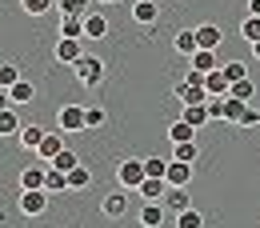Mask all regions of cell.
Returning a JSON list of instances; mask_svg holds the SVG:
<instances>
[{"label": "cell", "mask_w": 260, "mask_h": 228, "mask_svg": "<svg viewBox=\"0 0 260 228\" xmlns=\"http://www.w3.org/2000/svg\"><path fill=\"white\" fill-rule=\"evenodd\" d=\"M72 72H76V80H80L84 88H100V84H104V76H108L104 60H100V56H88V52L72 64Z\"/></svg>", "instance_id": "6da1fadb"}, {"label": "cell", "mask_w": 260, "mask_h": 228, "mask_svg": "<svg viewBox=\"0 0 260 228\" xmlns=\"http://www.w3.org/2000/svg\"><path fill=\"white\" fill-rule=\"evenodd\" d=\"M144 180H148V172H144V160H136V156H132V160H120V164H116V184H120V188L136 192Z\"/></svg>", "instance_id": "7a4b0ae2"}, {"label": "cell", "mask_w": 260, "mask_h": 228, "mask_svg": "<svg viewBox=\"0 0 260 228\" xmlns=\"http://www.w3.org/2000/svg\"><path fill=\"white\" fill-rule=\"evenodd\" d=\"M56 128H60V132H88L84 108H76V104H64V108L56 112Z\"/></svg>", "instance_id": "3957f363"}, {"label": "cell", "mask_w": 260, "mask_h": 228, "mask_svg": "<svg viewBox=\"0 0 260 228\" xmlns=\"http://www.w3.org/2000/svg\"><path fill=\"white\" fill-rule=\"evenodd\" d=\"M16 204H20L24 216H44V208H48V192H44V188H32V192L20 188V200H16Z\"/></svg>", "instance_id": "277c9868"}, {"label": "cell", "mask_w": 260, "mask_h": 228, "mask_svg": "<svg viewBox=\"0 0 260 228\" xmlns=\"http://www.w3.org/2000/svg\"><path fill=\"white\" fill-rule=\"evenodd\" d=\"M64 152V132L56 128V132H48L44 140H40V148H36V160H44V164H52L56 156Z\"/></svg>", "instance_id": "5b68a950"}, {"label": "cell", "mask_w": 260, "mask_h": 228, "mask_svg": "<svg viewBox=\"0 0 260 228\" xmlns=\"http://www.w3.org/2000/svg\"><path fill=\"white\" fill-rule=\"evenodd\" d=\"M176 100L188 108V104H208V88L204 84H192V80H180L176 84Z\"/></svg>", "instance_id": "8992f818"}, {"label": "cell", "mask_w": 260, "mask_h": 228, "mask_svg": "<svg viewBox=\"0 0 260 228\" xmlns=\"http://www.w3.org/2000/svg\"><path fill=\"white\" fill-rule=\"evenodd\" d=\"M168 188H188V180H192V164H184V160H172L168 156Z\"/></svg>", "instance_id": "52a82bcc"}, {"label": "cell", "mask_w": 260, "mask_h": 228, "mask_svg": "<svg viewBox=\"0 0 260 228\" xmlns=\"http://www.w3.org/2000/svg\"><path fill=\"white\" fill-rule=\"evenodd\" d=\"M132 20L136 24H156L160 20V4L156 0H132Z\"/></svg>", "instance_id": "ba28073f"}, {"label": "cell", "mask_w": 260, "mask_h": 228, "mask_svg": "<svg viewBox=\"0 0 260 228\" xmlns=\"http://www.w3.org/2000/svg\"><path fill=\"white\" fill-rule=\"evenodd\" d=\"M164 208H168L172 216L188 212V208H192V196H188V188H168V192H164Z\"/></svg>", "instance_id": "9c48e42d"}, {"label": "cell", "mask_w": 260, "mask_h": 228, "mask_svg": "<svg viewBox=\"0 0 260 228\" xmlns=\"http://www.w3.org/2000/svg\"><path fill=\"white\" fill-rule=\"evenodd\" d=\"M80 56H84L80 40H72V36H60V40H56V60H60V64H76Z\"/></svg>", "instance_id": "30bf717a"}, {"label": "cell", "mask_w": 260, "mask_h": 228, "mask_svg": "<svg viewBox=\"0 0 260 228\" xmlns=\"http://www.w3.org/2000/svg\"><path fill=\"white\" fill-rule=\"evenodd\" d=\"M44 176H48V164L36 160L32 168H24V172H20V188H24V192H32V188H44Z\"/></svg>", "instance_id": "8fae6325"}, {"label": "cell", "mask_w": 260, "mask_h": 228, "mask_svg": "<svg viewBox=\"0 0 260 228\" xmlns=\"http://www.w3.org/2000/svg\"><path fill=\"white\" fill-rule=\"evenodd\" d=\"M164 220H168V208H164L160 200H148V204L140 208V224L144 228H160Z\"/></svg>", "instance_id": "7c38bea8"}, {"label": "cell", "mask_w": 260, "mask_h": 228, "mask_svg": "<svg viewBox=\"0 0 260 228\" xmlns=\"http://www.w3.org/2000/svg\"><path fill=\"white\" fill-rule=\"evenodd\" d=\"M100 212L112 216V220H120V216L128 212V192H108V196H104V204H100Z\"/></svg>", "instance_id": "4fadbf2b"}, {"label": "cell", "mask_w": 260, "mask_h": 228, "mask_svg": "<svg viewBox=\"0 0 260 228\" xmlns=\"http://www.w3.org/2000/svg\"><path fill=\"white\" fill-rule=\"evenodd\" d=\"M204 88H208V96H228V76L220 72V68H212V72H204Z\"/></svg>", "instance_id": "5bb4252c"}, {"label": "cell", "mask_w": 260, "mask_h": 228, "mask_svg": "<svg viewBox=\"0 0 260 228\" xmlns=\"http://www.w3.org/2000/svg\"><path fill=\"white\" fill-rule=\"evenodd\" d=\"M136 192H140V200H144V204H148V200H164V192H168V180H156V176H148V180H144Z\"/></svg>", "instance_id": "9a60e30c"}, {"label": "cell", "mask_w": 260, "mask_h": 228, "mask_svg": "<svg viewBox=\"0 0 260 228\" xmlns=\"http://www.w3.org/2000/svg\"><path fill=\"white\" fill-rule=\"evenodd\" d=\"M44 136H48V128H40V124H24V128H20V136H16V140H20V144H24L28 152H36Z\"/></svg>", "instance_id": "2e32d148"}, {"label": "cell", "mask_w": 260, "mask_h": 228, "mask_svg": "<svg viewBox=\"0 0 260 228\" xmlns=\"http://www.w3.org/2000/svg\"><path fill=\"white\" fill-rule=\"evenodd\" d=\"M196 40H200V48H212V52H216L220 40H224V32H220L216 24H200V28H196Z\"/></svg>", "instance_id": "e0dca14e"}, {"label": "cell", "mask_w": 260, "mask_h": 228, "mask_svg": "<svg viewBox=\"0 0 260 228\" xmlns=\"http://www.w3.org/2000/svg\"><path fill=\"white\" fill-rule=\"evenodd\" d=\"M172 48H176L180 56H192V52H200V40H196V28H188V32H176Z\"/></svg>", "instance_id": "ac0fdd59"}, {"label": "cell", "mask_w": 260, "mask_h": 228, "mask_svg": "<svg viewBox=\"0 0 260 228\" xmlns=\"http://www.w3.org/2000/svg\"><path fill=\"white\" fill-rule=\"evenodd\" d=\"M84 36H88V40H104V36H108V20H104L100 12L84 16Z\"/></svg>", "instance_id": "d6986e66"}, {"label": "cell", "mask_w": 260, "mask_h": 228, "mask_svg": "<svg viewBox=\"0 0 260 228\" xmlns=\"http://www.w3.org/2000/svg\"><path fill=\"white\" fill-rule=\"evenodd\" d=\"M44 192H72V188H68V172H60V168H52V164H48V176H44Z\"/></svg>", "instance_id": "ffe728a7"}, {"label": "cell", "mask_w": 260, "mask_h": 228, "mask_svg": "<svg viewBox=\"0 0 260 228\" xmlns=\"http://www.w3.org/2000/svg\"><path fill=\"white\" fill-rule=\"evenodd\" d=\"M20 128H24V124H20V116H16V104L4 108V112H0V136H20Z\"/></svg>", "instance_id": "44dd1931"}, {"label": "cell", "mask_w": 260, "mask_h": 228, "mask_svg": "<svg viewBox=\"0 0 260 228\" xmlns=\"http://www.w3.org/2000/svg\"><path fill=\"white\" fill-rule=\"evenodd\" d=\"M248 112V100H236V96H224V120L228 124H240Z\"/></svg>", "instance_id": "7402d4cb"}, {"label": "cell", "mask_w": 260, "mask_h": 228, "mask_svg": "<svg viewBox=\"0 0 260 228\" xmlns=\"http://www.w3.org/2000/svg\"><path fill=\"white\" fill-rule=\"evenodd\" d=\"M228 96H236V100H248V104H252V100H256V80H252V76L236 80V84L228 88Z\"/></svg>", "instance_id": "603a6c76"}, {"label": "cell", "mask_w": 260, "mask_h": 228, "mask_svg": "<svg viewBox=\"0 0 260 228\" xmlns=\"http://www.w3.org/2000/svg\"><path fill=\"white\" fill-rule=\"evenodd\" d=\"M180 120H188V124H192V128H204V124H208V120H212V116H208V104H188V108H184V116H180Z\"/></svg>", "instance_id": "cb8c5ba5"}, {"label": "cell", "mask_w": 260, "mask_h": 228, "mask_svg": "<svg viewBox=\"0 0 260 228\" xmlns=\"http://www.w3.org/2000/svg\"><path fill=\"white\" fill-rule=\"evenodd\" d=\"M8 96H12V104H32V100H36V88L28 84V80H16V84L8 88Z\"/></svg>", "instance_id": "d4e9b609"}, {"label": "cell", "mask_w": 260, "mask_h": 228, "mask_svg": "<svg viewBox=\"0 0 260 228\" xmlns=\"http://www.w3.org/2000/svg\"><path fill=\"white\" fill-rule=\"evenodd\" d=\"M188 60H192V68H200V72H212V68H220V60H216V52H212V48H200V52H192Z\"/></svg>", "instance_id": "484cf974"}, {"label": "cell", "mask_w": 260, "mask_h": 228, "mask_svg": "<svg viewBox=\"0 0 260 228\" xmlns=\"http://www.w3.org/2000/svg\"><path fill=\"white\" fill-rule=\"evenodd\" d=\"M168 140H172V144H184V140H196V128L188 124V120H176V124L168 128Z\"/></svg>", "instance_id": "4316f807"}, {"label": "cell", "mask_w": 260, "mask_h": 228, "mask_svg": "<svg viewBox=\"0 0 260 228\" xmlns=\"http://www.w3.org/2000/svg\"><path fill=\"white\" fill-rule=\"evenodd\" d=\"M60 36L80 40V36H84V16H60Z\"/></svg>", "instance_id": "83f0119b"}, {"label": "cell", "mask_w": 260, "mask_h": 228, "mask_svg": "<svg viewBox=\"0 0 260 228\" xmlns=\"http://www.w3.org/2000/svg\"><path fill=\"white\" fill-rule=\"evenodd\" d=\"M88 4H92V0H56L60 16H88Z\"/></svg>", "instance_id": "f1b7e54d"}, {"label": "cell", "mask_w": 260, "mask_h": 228, "mask_svg": "<svg viewBox=\"0 0 260 228\" xmlns=\"http://www.w3.org/2000/svg\"><path fill=\"white\" fill-rule=\"evenodd\" d=\"M196 152H200V144H196V140H184V144H176V148H172V160L192 164V160H196Z\"/></svg>", "instance_id": "f546056e"}, {"label": "cell", "mask_w": 260, "mask_h": 228, "mask_svg": "<svg viewBox=\"0 0 260 228\" xmlns=\"http://www.w3.org/2000/svg\"><path fill=\"white\" fill-rule=\"evenodd\" d=\"M92 184V172L84 168V164H76L72 172H68V188H88Z\"/></svg>", "instance_id": "4dcf8cb0"}, {"label": "cell", "mask_w": 260, "mask_h": 228, "mask_svg": "<svg viewBox=\"0 0 260 228\" xmlns=\"http://www.w3.org/2000/svg\"><path fill=\"white\" fill-rule=\"evenodd\" d=\"M220 72L228 76V84H236V80L248 76V64H244V60H228V64H220Z\"/></svg>", "instance_id": "1f68e13d"}, {"label": "cell", "mask_w": 260, "mask_h": 228, "mask_svg": "<svg viewBox=\"0 0 260 228\" xmlns=\"http://www.w3.org/2000/svg\"><path fill=\"white\" fill-rule=\"evenodd\" d=\"M144 172L156 176V180H164V176H168V160H164V156H144Z\"/></svg>", "instance_id": "d6a6232c"}, {"label": "cell", "mask_w": 260, "mask_h": 228, "mask_svg": "<svg viewBox=\"0 0 260 228\" xmlns=\"http://www.w3.org/2000/svg\"><path fill=\"white\" fill-rule=\"evenodd\" d=\"M240 36H244L248 44H256V40H260V16H244V24H240Z\"/></svg>", "instance_id": "836d02e7"}, {"label": "cell", "mask_w": 260, "mask_h": 228, "mask_svg": "<svg viewBox=\"0 0 260 228\" xmlns=\"http://www.w3.org/2000/svg\"><path fill=\"white\" fill-rule=\"evenodd\" d=\"M16 80H24V76H20V68H16V64H8V60H4V64H0V88H12Z\"/></svg>", "instance_id": "e575fe53"}, {"label": "cell", "mask_w": 260, "mask_h": 228, "mask_svg": "<svg viewBox=\"0 0 260 228\" xmlns=\"http://www.w3.org/2000/svg\"><path fill=\"white\" fill-rule=\"evenodd\" d=\"M20 8H24L28 16H44L48 8H56V0H20Z\"/></svg>", "instance_id": "d590c367"}, {"label": "cell", "mask_w": 260, "mask_h": 228, "mask_svg": "<svg viewBox=\"0 0 260 228\" xmlns=\"http://www.w3.org/2000/svg\"><path fill=\"white\" fill-rule=\"evenodd\" d=\"M176 228H204V216H200L196 208H188V212L176 216Z\"/></svg>", "instance_id": "8d00e7d4"}, {"label": "cell", "mask_w": 260, "mask_h": 228, "mask_svg": "<svg viewBox=\"0 0 260 228\" xmlns=\"http://www.w3.org/2000/svg\"><path fill=\"white\" fill-rule=\"evenodd\" d=\"M76 164H80V156H76V152H60V156H56V160H52V168H60V172H72V168H76Z\"/></svg>", "instance_id": "74e56055"}, {"label": "cell", "mask_w": 260, "mask_h": 228, "mask_svg": "<svg viewBox=\"0 0 260 228\" xmlns=\"http://www.w3.org/2000/svg\"><path fill=\"white\" fill-rule=\"evenodd\" d=\"M236 128H260V104H248V112H244V120Z\"/></svg>", "instance_id": "f35d334b"}, {"label": "cell", "mask_w": 260, "mask_h": 228, "mask_svg": "<svg viewBox=\"0 0 260 228\" xmlns=\"http://www.w3.org/2000/svg\"><path fill=\"white\" fill-rule=\"evenodd\" d=\"M208 116L212 120H224V96H208Z\"/></svg>", "instance_id": "ab89813d"}, {"label": "cell", "mask_w": 260, "mask_h": 228, "mask_svg": "<svg viewBox=\"0 0 260 228\" xmlns=\"http://www.w3.org/2000/svg\"><path fill=\"white\" fill-rule=\"evenodd\" d=\"M84 120H88V128H100L104 124V108H84Z\"/></svg>", "instance_id": "60d3db41"}, {"label": "cell", "mask_w": 260, "mask_h": 228, "mask_svg": "<svg viewBox=\"0 0 260 228\" xmlns=\"http://www.w3.org/2000/svg\"><path fill=\"white\" fill-rule=\"evenodd\" d=\"M4 108H12V96H8V88H0V112Z\"/></svg>", "instance_id": "b9f144b4"}, {"label": "cell", "mask_w": 260, "mask_h": 228, "mask_svg": "<svg viewBox=\"0 0 260 228\" xmlns=\"http://www.w3.org/2000/svg\"><path fill=\"white\" fill-rule=\"evenodd\" d=\"M248 16H260V0H248Z\"/></svg>", "instance_id": "7bdbcfd3"}, {"label": "cell", "mask_w": 260, "mask_h": 228, "mask_svg": "<svg viewBox=\"0 0 260 228\" xmlns=\"http://www.w3.org/2000/svg\"><path fill=\"white\" fill-rule=\"evenodd\" d=\"M252 56H256V60H260V40H256V44H252Z\"/></svg>", "instance_id": "ee69618b"}, {"label": "cell", "mask_w": 260, "mask_h": 228, "mask_svg": "<svg viewBox=\"0 0 260 228\" xmlns=\"http://www.w3.org/2000/svg\"><path fill=\"white\" fill-rule=\"evenodd\" d=\"M96 4H116V0H96Z\"/></svg>", "instance_id": "f6af8a7d"}, {"label": "cell", "mask_w": 260, "mask_h": 228, "mask_svg": "<svg viewBox=\"0 0 260 228\" xmlns=\"http://www.w3.org/2000/svg\"><path fill=\"white\" fill-rule=\"evenodd\" d=\"M252 104H260V100H252Z\"/></svg>", "instance_id": "bcb514c9"}]
</instances>
